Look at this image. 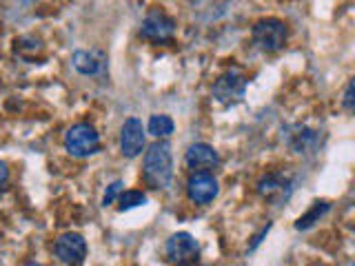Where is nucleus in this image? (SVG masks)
I'll return each mask as SVG.
<instances>
[{
  "label": "nucleus",
  "instance_id": "obj_1",
  "mask_svg": "<svg viewBox=\"0 0 355 266\" xmlns=\"http://www.w3.org/2000/svg\"><path fill=\"white\" fill-rule=\"evenodd\" d=\"M144 182L151 188H166L173 175L171 147L166 142H155L144 155Z\"/></svg>",
  "mask_w": 355,
  "mask_h": 266
},
{
  "label": "nucleus",
  "instance_id": "obj_2",
  "mask_svg": "<svg viewBox=\"0 0 355 266\" xmlns=\"http://www.w3.org/2000/svg\"><path fill=\"white\" fill-rule=\"evenodd\" d=\"M64 149L73 158H89V155H94L100 149L98 131L92 125H87V122H78V125H73L64 133Z\"/></svg>",
  "mask_w": 355,
  "mask_h": 266
},
{
  "label": "nucleus",
  "instance_id": "obj_3",
  "mask_svg": "<svg viewBox=\"0 0 355 266\" xmlns=\"http://www.w3.org/2000/svg\"><path fill=\"white\" fill-rule=\"evenodd\" d=\"M286 25L280 18H262L253 25V42L262 51H277L286 42Z\"/></svg>",
  "mask_w": 355,
  "mask_h": 266
},
{
  "label": "nucleus",
  "instance_id": "obj_4",
  "mask_svg": "<svg viewBox=\"0 0 355 266\" xmlns=\"http://www.w3.org/2000/svg\"><path fill=\"white\" fill-rule=\"evenodd\" d=\"M247 76L238 69L225 71L218 80L214 82V98L220 105H236L244 98V91H247Z\"/></svg>",
  "mask_w": 355,
  "mask_h": 266
},
{
  "label": "nucleus",
  "instance_id": "obj_5",
  "mask_svg": "<svg viewBox=\"0 0 355 266\" xmlns=\"http://www.w3.org/2000/svg\"><path fill=\"white\" fill-rule=\"evenodd\" d=\"M200 247L191 233H175L166 242V258L175 266H187L198 260Z\"/></svg>",
  "mask_w": 355,
  "mask_h": 266
},
{
  "label": "nucleus",
  "instance_id": "obj_6",
  "mask_svg": "<svg viewBox=\"0 0 355 266\" xmlns=\"http://www.w3.org/2000/svg\"><path fill=\"white\" fill-rule=\"evenodd\" d=\"M140 33H142V38H147L151 42H166V40H171L175 33V20L171 16H166L164 11L153 9L147 14V18L142 20Z\"/></svg>",
  "mask_w": 355,
  "mask_h": 266
},
{
  "label": "nucleus",
  "instance_id": "obj_7",
  "mask_svg": "<svg viewBox=\"0 0 355 266\" xmlns=\"http://www.w3.org/2000/svg\"><path fill=\"white\" fill-rule=\"evenodd\" d=\"M187 195L200 206L214 202L218 195V180L209 171H196L187 182Z\"/></svg>",
  "mask_w": 355,
  "mask_h": 266
},
{
  "label": "nucleus",
  "instance_id": "obj_8",
  "mask_svg": "<svg viewBox=\"0 0 355 266\" xmlns=\"http://www.w3.org/2000/svg\"><path fill=\"white\" fill-rule=\"evenodd\" d=\"M55 255L67 266H80L87 258V242L78 233H64L55 240Z\"/></svg>",
  "mask_w": 355,
  "mask_h": 266
},
{
  "label": "nucleus",
  "instance_id": "obj_9",
  "mask_svg": "<svg viewBox=\"0 0 355 266\" xmlns=\"http://www.w3.org/2000/svg\"><path fill=\"white\" fill-rule=\"evenodd\" d=\"M144 149V129L138 118L125 120V125L120 129V151L127 158H136Z\"/></svg>",
  "mask_w": 355,
  "mask_h": 266
},
{
  "label": "nucleus",
  "instance_id": "obj_10",
  "mask_svg": "<svg viewBox=\"0 0 355 266\" xmlns=\"http://www.w3.org/2000/svg\"><path fill=\"white\" fill-rule=\"evenodd\" d=\"M184 160L189 164V169H193V171H209V169H214V166L220 164V155H218V151L214 147H211V144L196 142V144H191V147L187 149Z\"/></svg>",
  "mask_w": 355,
  "mask_h": 266
},
{
  "label": "nucleus",
  "instance_id": "obj_11",
  "mask_svg": "<svg viewBox=\"0 0 355 266\" xmlns=\"http://www.w3.org/2000/svg\"><path fill=\"white\" fill-rule=\"evenodd\" d=\"M258 193L273 204H280L291 193V182L280 173H269L258 182Z\"/></svg>",
  "mask_w": 355,
  "mask_h": 266
},
{
  "label": "nucleus",
  "instance_id": "obj_12",
  "mask_svg": "<svg viewBox=\"0 0 355 266\" xmlns=\"http://www.w3.org/2000/svg\"><path fill=\"white\" fill-rule=\"evenodd\" d=\"M73 66L85 76H94L100 71V66H103V55L98 51H76Z\"/></svg>",
  "mask_w": 355,
  "mask_h": 266
},
{
  "label": "nucleus",
  "instance_id": "obj_13",
  "mask_svg": "<svg viewBox=\"0 0 355 266\" xmlns=\"http://www.w3.org/2000/svg\"><path fill=\"white\" fill-rule=\"evenodd\" d=\"M149 133L155 138H166L173 133V120L169 116H151L149 120Z\"/></svg>",
  "mask_w": 355,
  "mask_h": 266
},
{
  "label": "nucleus",
  "instance_id": "obj_14",
  "mask_svg": "<svg viewBox=\"0 0 355 266\" xmlns=\"http://www.w3.org/2000/svg\"><path fill=\"white\" fill-rule=\"evenodd\" d=\"M327 211H329V204H327V202H315L313 209H311L306 215H302V218H300V220L295 222V229H300V231H302V229H309L318 218L324 215Z\"/></svg>",
  "mask_w": 355,
  "mask_h": 266
},
{
  "label": "nucleus",
  "instance_id": "obj_15",
  "mask_svg": "<svg viewBox=\"0 0 355 266\" xmlns=\"http://www.w3.org/2000/svg\"><path fill=\"white\" fill-rule=\"evenodd\" d=\"M144 202H147V195H144L142 191H125V193H120V204H118V209L120 211H129V209L142 206Z\"/></svg>",
  "mask_w": 355,
  "mask_h": 266
},
{
  "label": "nucleus",
  "instance_id": "obj_16",
  "mask_svg": "<svg viewBox=\"0 0 355 266\" xmlns=\"http://www.w3.org/2000/svg\"><path fill=\"white\" fill-rule=\"evenodd\" d=\"M120 193H122V182H120V180H116L114 184H111V186L107 188V193H105V197H103V204H105V206L114 204V200H116Z\"/></svg>",
  "mask_w": 355,
  "mask_h": 266
},
{
  "label": "nucleus",
  "instance_id": "obj_17",
  "mask_svg": "<svg viewBox=\"0 0 355 266\" xmlns=\"http://www.w3.org/2000/svg\"><path fill=\"white\" fill-rule=\"evenodd\" d=\"M342 105L347 111H353L355 109V98H353V80L347 85V91H344V100H342Z\"/></svg>",
  "mask_w": 355,
  "mask_h": 266
},
{
  "label": "nucleus",
  "instance_id": "obj_18",
  "mask_svg": "<svg viewBox=\"0 0 355 266\" xmlns=\"http://www.w3.org/2000/svg\"><path fill=\"white\" fill-rule=\"evenodd\" d=\"M7 180H9V169H7V164L0 160V188H5Z\"/></svg>",
  "mask_w": 355,
  "mask_h": 266
},
{
  "label": "nucleus",
  "instance_id": "obj_19",
  "mask_svg": "<svg viewBox=\"0 0 355 266\" xmlns=\"http://www.w3.org/2000/svg\"><path fill=\"white\" fill-rule=\"evenodd\" d=\"M27 266H40V264H36V262H33V264H27Z\"/></svg>",
  "mask_w": 355,
  "mask_h": 266
},
{
  "label": "nucleus",
  "instance_id": "obj_20",
  "mask_svg": "<svg viewBox=\"0 0 355 266\" xmlns=\"http://www.w3.org/2000/svg\"><path fill=\"white\" fill-rule=\"evenodd\" d=\"M25 3H31V0H25Z\"/></svg>",
  "mask_w": 355,
  "mask_h": 266
}]
</instances>
